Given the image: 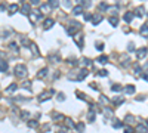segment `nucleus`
Returning a JSON list of instances; mask_svg holds the SVG:
<instances>
[{"instance_id":"obj_1","label":"nucleus","mask_w":148,"mask_h":133,"mask_svg":"<svg viewBox=\"0 0 148 133\" xmlns=\"http://www.w3.org/2000/svg\"><path fill=\"white\" fill-rule=\"evenodd\" d=\"M88 74H89V71L86 70V68H82L79 71H73V73H70L68 78L70 80H74V82H82V80H84L86 77H88Z\"/></svg>"},{"instance_id":"obj_2","label":"nucleus","mask_w":148,"mask_h":133,"mask_svg":"<svg viewBox=\"0 0 148 133\" xmlns=\"http://www.w3.org/2000/svg\"><path fill=\"white\" fill-rule=\"evenodd\" d=\"M13 73H15V76H16V77L24 78V77H27V74H28V70H27V67H25L24 64H18V65H15V68H13Z\"/></svg>"},{"instance_id":"obj_3","label":"nucleus","mask_w":148,"mask_h":133,"mask_svg":"<svg viewBox=\"0 0 148 133\" xmlns=\"http://www.w3.org/2000/svg\"><path fill=\"white\" fill-rule=\"evenodd\" d=\"M80 30H82V24L79 21H71L68 25V28H67V33L70 35H76L77 31H80Z\"/></svg>"},{"instance_id":"obj_4","label":"nucleus","mask_w":148,"mask_h":133,"mask_svg":"<svg viewBox=\"0 0 148 133\" xmlns=\"http://www.w3.org/2000/svg\"><path fill=\"white\" fill-rule=\"evenodd\" d=\"M54 93H55L54 89H50L49 92H43V93H40V95L37 96V101H39V102H45V101L50 99V95H54Z\"/></svg>"},{"instance_id":"obj_5","label":"nucleus","mask_w":148,"mask_h":133,"mask_svg":"<svg viewBox=\"0 0 148 133\" xmlns=\"http://www.w3.org/2000/svg\"><path fill=\"white\" fill-rule=\"evenodd\" d=\"M95 118H96V111H95V106L90 105V108H89V111H88V121L93 123Z\"/></svg>"},{"instance_id":"obj_6","label":"nucleus","mask_w":148,"mask_h":133,"mask_svg":"<svg viewBox=\"0 0 148 133\" xmlns=\"http://www.w3.org/2000/svg\"><path fill=\"white\" fill-rule=\"evenodd\" d=\"M21 12H22V15H25V16H31V6H30V3H22Z\"/></svg>"},{"instance_id":"obj_7","label":"nucleus","mask_w":148,"mask_h":133,"mask_svg":"<svg viewBox=\"0 0 148 133\" xmlns=\"http://www.w3.org/2000/svg\"><path fill=\"white\" fill-rule=\"evenodd\" d=\"M102 114H104V117H105L107 120H111L113 115H114V111H113L111 108H108V106H105V108H104V111H102ZM107 120H105V121H107Z\"/></svg>"},{"instance_id":"obj_8","label":"nucleus","mask_w":148,"mask_h":133,"mask_svg":"<svg viewBox=\"0 0 148 133\" xmlns=\"http://www.w3.org/2000/svg\"><path fill=\"white\" fill-rule=\"evenodd\" d=\"M111 126H113V129H120V127H123L125 124H123V121H120L119 118L113 117V118H111Z\"/></svg>"},{"instance_id":"obj_9","label":"nucleus","mask_w":148,"mask_h":133,"mask_svg":"<svg viewBox=\"0 0 148 133\" xmlns=\"http://www.w3.org/2000/svg\"><path fill=\"white\" fill-rule=\"evenodd\" d=\"M102 19H104V16H102L101 13L92 15V24H93V25H99V24L102 22Z\"/></svg>"},{"instance_id":"obj_10","label":"nucleus","mask_w":148,"mask_h":133,"mask_svg":"<svg viewBox=\"0 0 148 133\" xmlns=\"http://www.w3.org/2000/svg\"><path fill=\"white\" fill-rule=\"evenodd\" d=\"M136 55H138V59H145L147 58V47H141L136 50Z\"/></svg>"},{"instance_id":"obj_11","label":"nucleus","mask_w":148,"mask_h":133,"mask_svg":"<svg viewBox=\"0 0 148 133\" xmlns=\"http://www.w3.org/2000/svg\"><path fill=\"white\" fill-rule=\"evenodd\" d=\"M48 74H49V70H48V68L45 67V68H42V70L39 71V73H37V76H36V77H37L39 80H43V78H45V77H48Z\"/></svg>"},{"instance_id":"obj_12","label":"nucleus","mask_w":148,"mask_h":133,"mask_svg":"<svg viewBox=\"0 0 148 133\" xmlns=\"http://www.w3.org/2000/svg\"><path fill=\"white\" fill-rule=\"evenodd\" d=\"M145 15V9L142 7V6H138L136 9H135V12H133V16H138V18H142Z\"/></svg>"},{"instance_id":"obj_13","label":"nucleus","mask_w":148,"mask_h":133,"mask_svg":"<svg viewBox=\"0 0 148 133\" xmlns=\"http://www.w3.org/2000/svg\"><path fill=\"white\" fill-rule=\"evenodd\" d=\"M135 133H147V121L139 124V126L135 129Z\"/></svg>"},{"instance_id":"obj_14","label":"nucleus","mask_w":148,"mask_h":133,"mask_svg":"<svg viewBox=\"0 0 148 133\" xmlns=\"http://www.w3.org/2000/svg\"><path fill=\"white\" fill-rule=\"evenodd\" d=\"M71 13H73V15H82V13H83V6H82V5L74 6V7L71 9Z\"/></svg>"},{"instance_id":"obj_15","label":"nucleus","mask_w":148,"mask_h":133,"mask_svg":"<svg viewBox=\"0 0 148 133\" xmlns=\"http://www.w3.org/2000/svg\"><path fill=\"white\" fill-rule=\"evenodd\" d=\"M130 61H132V59H130L129 56H126V55H125V56H121V61H120V65L126 68V67H129V65H130Z\"/></svg>"},{"instance_id":"obj_16","label":"nucleus","mask_w":148,"mask_h":133,"mask_svg":"<svg viewBox=\"0 0 148 133\" xmlns=\"http://www.w3.org/2000/svg\"><path fill=\"white\" fill-rule=\"evenodd\" d=\"M54 24H55V21L52 19V18H46L45 19V30H49V28H52V27H54Z\"/></svg>"},{"instance_id":"obj_17","label":"nucleus","mask_w":148,"mask_h":133,"mask_svg":"<svg viewBox=\"0 0 148 133\" xmlns=\"http://www.w3.org/2000/svg\"><path fill=\"white\" fill-rule=\"evenodd\" d=\"M123 19H125V22L130 24V22L133 21V12H126V13L123 15Z\"/></svg>"},{"instance_id":"obj_18","label":"nucleus","mask_w":148,"mask_h":133,"mask_svg":"<svg viewBox=\"0 0 148 133\" xmlns=\"http://www.w3.org/2000/svg\"><path fill=\"white\" fill-rule=\"evenodd\" d=\"M64 123H65V129H74L76 127V124H74V121L71 120V118H64Z\"/></svg>"},{"instance_id":"obj_19","label":"nucleus","mask_w":148,"mask_h":133,"mask_svg":"<svg viewBox=\"0 0 148 133\" xmlns=\"http://www.w3.org/2000/svg\"><path fill=\"white\" fill-rule=\"evenodd\" d=\"M74 41L77 43V46H79L80 49H83V47H84V40H83L82 35H77V37H74Z\"/></svg>"},{"instance_id":"obj_20","label":"nucleus","mask_w":148,"mask_h":133,"mask_svg":"<svg viewBox=\"0 0 148 133\" xmlns=\"http://www.w3.org/2000/svg\"><path fill=\"white\" fill-rule=\"evenodd\" d=\"M108 22H110L113 27H117V25H119V16H116V15H111V16L108 18Z\"/></svg>"},{"instance_id":"obj_21","label":"nucleus","mask_w":148,"mask_h":133,"mask_svg":"<svg viewBox=\"0 0 148 133\" xmlns=\"http://www.w3.org/2000/svg\"><path fill=\"white\" fill-rule=\"evenodd\" d=\"M7 68H9V64H7V61H0V73H6Z\"/></svg>"},{"instance_id":"obj_22","label":"nucleus","mask_w":148,"mask_h":133,"mask_svg":"<svg viewBox=\"0 0 148 133\" xmlns=\"http://www.w3.org/2000/svg\"><path fill=\"white\" fill-rule=\"evenodd\" d=\"M19 11V6H18V3H12V5H9V15H12V13H16Z\"/></svg>"},{"instance_id":"obj_23","label":"nucleus","mask_w":148,"mask_h":133,"mask_svg":"<svg viewBox=\"0 0 148 133\" xmlns=\"http://www.w3.org/2000/svg\"><path fill=\"white\" fill-rule=\"evenodd\" d=\"M135 90H136V89H135V86H133V84H127V86L125 87V92H126L127 95H133V93H135Z\"/></svg>"},{"instance_id":"obj_24","label":"nucleus","mask_w":148,"mask_h":133,"mask_svg":"<svg viewBox=\"0 0 148 133\" xmlns=\"http://www.w3.org/2000/svg\"><path fill=\"white\" fill-rule=\"evenodd\" d=\"M52 118H54L55 121H64L65 115H64V114H58V112H55L54 115H52Z\"/></svg>"},{"instance_id":"obj_25","label":"nucleus","mask_w":148,"mask_h":133,"mask_svg":"<svg viewBox=\"0 0 148 133\" xmlns=\"http://www.w3.org/2000/svg\"><path fill=\"white\" fill-rule=\"evenodd\" d=\"M133 121H135V115L127 114V115H126V118H125V123H126V124H132ZM125 123H123V124H125Z\"/></svg>"},{"instance_id":"obj_26","label":"nucleus","mask_w":148,"mask_h":133,"mask_svg":"<svg viewBox=\"0 0 148 133\" xmlns=\"http://www.w3.org/2000/svg\"><path fill=\"white\" fill-rule=\"evenodd\" d=\"M111 90L116 92V93H120L121 90H123V86H121V84H113L111 86Z\"/></svg>"},{"instance_id":"obj_27","label":"nucleus","mask_w":148,"mask_h":133,"mask_svg":"<svg viewBox=\"0 0 148 133\" xmlns=\"http://www.w3.org/2000/svg\"><path fill=\"white\" fill-rule=\"evenodd\" d=\"M30 47H31V52L34 53V55H36V56H40V50H39V47L36 46V44L31 43V44H30Z\"/></svg>"},{"instance_id":"obj_28","label":"nucleus","mask_w":148,"mask_h":133,"mask_svg":"<svg viewBox=\"0 0 148 133\" xmlns=\"http://www.w3.org/2000/svg\"><path fill=\"white\" fill-rule=\"evenodd\" d=\"M139 31H141V34L144 35V37H147V35H148V24L145 22V24L141 27V30H139Z\"/></svg>"},{"instance_id":"obj_29","label":"nucleus","mask_w":148,"mask_h":133,"mask_svg":"<svg viewBox=\"0 0 148 133\" xmlns=\"http://www.w3.org/2000/svg\"><path fill=\"white\" fill-rule=\"evenodd\" d=\"M96 61L99 62V64H107V62H108V56L107 55H101V56L96 58Z\"/></svg>"},{"instance_id":"obj_30","label":"nucleus","mask_w":148,"mask_h":133,"mask_svg":"<svg viewBox=\"0 0 148 133\" xmlns=\"http://www.w3.org/2000/svg\"><path fill=\"white\" fill-rule=\"evenodd\" d=\"M16 89H18V84H16V83H12V84H9V86H7V89H6V92H15L16 90Z\"/></svg>"},{"instance_id":"obj_31","label":"nucleus","mask_w":148,"mask_h":133,"mask_svg":"<svg viewBox=\"0 0 148 133\" xmlns=\"http://www.w3.org/2000/svg\"><path fill=\"white\" fill-rule=\"evenodd\" d=\"M80 62H82V64H83L84 67H90V65H92V61H90L89 58H82V59H80Z\"/></svg>"},{"instance_id":"obj_32","label":"nucleus","mask_w":148,"mask_h":133,"mask_svg":"<svg viewBox=\"0 0 148 133\" xmlns=\"http://www.w3.org/2000/svg\"><path fill=\"white\" fill-rule=\"evenodd\" d=\"M49 59H50L52 62H59V61H61V55H59V53H55V55H50Z\"/></svg>"},{"instance_id":"obj_33","label":"nucleus","mask_w":148,"mask_h":133,"mask_svg":"<svg viewBox=\"0 0 148 133\" xmlns=\"http://www.w3.org/2000/svg\"><path fill=\"white\" fill-rule=\"evenodd\" d=\"M21 44H22V46L24 47H30V44H31V41L27 39V37H22L21 39Z\"/></svg>"},{"instance_id":"obj_34","label":"nucleus","mask_w":148,"mask_h":133,"mask_svg":"<svg viewBox=\"0 0 148 133\" xmlns=\"http://www.w3.org/2000/svg\"><path fill=\"white\" fill-rule=\"evenodd\" d=\"M125 102V98L123 96H116L114 98V105H121Z\"/></svg>"},{"instance_id":"obj_35","label":"nucleus","mask_w":148,"mask_h":133,"mask_svg":"<svg viewBox=\"0 0 148 133\" xmlns=\"http://www.w3.org/2000/svg\"><path fill=\"white\" fill-rule=\"evenodd\" d=\"M76 129H77V132L83 133V132H84V129H86V126H84V124L80 121V123H77V124H76Z\"/></svg>"},{"instance_id":"obj_36","label":"nucleus","mask_w":148,"mask_h":133,"mask_svg":"<svg viewBox=\"0 0 148 133\" xmlns=\"http://www.w3.org/2000/svg\"><path fill=\"white\" fill-rule=\"evenodd\" d=\"M48 6L49 7H58L59 6V2H58V0H49V2H48Z\"/></svg>"},{"instance_id":"obj_37","label":"nucleus","mask_w":148,"mask_h":133,"mask_svg":"<svg viewBox=\"0 0 148 133\" xmlns=\"http://www.w3.org/2000/svg\"><path fill=\"white\" fill-rule=\"evenodd\" d=\"M99 102H101L102 105H107V104L110 102V99H108L105 95H101V96H99Z\"/></svg>"},{"instance_id":"obj_38","label":"nucleus","mask_w":148,"mask_h":133,"mask_svg":"<svg viewBox=\"0 0 148 133\" xmlns=\"http://www.w3.org/2000/svg\"><path fill=\"white\" fill-rule=\"evenodd\" d=\"M28 127H31V129H34V127H37L39 126V121L37 120H28Z\"/></svg>"},{"instance_id":"obj_39","label":"nucleus","mask_w":148,"mask_h":133,"mask_svg":"<svg viewBox=\"0 0 148 133\" xmlns=\"http://www.w3.org/2000/svg\"><path fill=\"white\" fill-rule=\"evenodd\" d=\"M133 70H135V76H139V74L142 73V68H141V65H139V64H135Z\"/></svg>"},{"instance_id":"obj_40","label":"nucleus","mask_w":148,"mask_h":133,"mask_svg":"<svg viewBox=\"0 0 148 133\" xmlns=\"http://www.w3.org/2000/svg\"><path fill=\"white\" fill-rule=\"evenodd\" d=\"M98 9H99V11H107V9H108V5H107L105 2H102V3L98 5Z\"/></svg>"},{"instance_id":"obj_41","label":"nucleus","mask_w":148,"mask_h":133,"mask_svg":"<svg viewBox=\"0 0 148 133\" xmlns=\"http://www.w3.org/2000/svg\"><path fill=\"white\" fill-rule=\"evenodd\" d=\"M22 87H25V89H27L28 92H31V83L28 82V80H25V82L22 83Z\"/></svg>"},{"instance_id":"obj_42","label":"nucleus","mask_w":148,"mask_h":133,"mask_svg":"<svg viewBox=\"0 0 148 133\" xmlns=\"http://www.w3.org/2000/svg\"><path fill=\"white\" fill-rule=\"evenodd\" d=\"M56 99H58V102H64V101H65V95H64L62 92L58 93V95H56Z\"/></svg>"},{"instance_id":"obj_43","label":"nucleus","mask_w":148,"mask_h":133,"mask_svg":"<svg viewBox=\"0 0 148 133\" xmlns=\"http://www.w3.org/2000/svg\"><path fill=\"white\" fill-rule=\"evenodd\" d=\"M76 95H77V98H79V99L88 101V98H86V95H84V93H82V92H79V90H77V92H76Z\"/></svg>"},{"instance_id":"obj_44","label":"nucleus","mask_w":148,"mask_h":133,"mask_svg":"<svg viewBox=\"0 0 148 133\" xmlns=\"http://www.w3.org/2000/svg\"><path fill=\"white\" fill-rule=\"evenodd\" d=\"M136 49H135V43L133 41H130L129 44H127V52H135Z\"/></svg>"},{"instance_id":"obj_45","label":"nucleus","mask_w":148,"mask_h":133,"mask_svg":"<svg viewBox=\"0 0 148 133\" xmlns=\"http://www.w3.org/2000/svg\"><path fill=\"white\" fill-rule=\"evenodd\" d=\"M125 133H135V129L132 126H125Z\"/></svg>"},{"instance_id":"obj_46","label":"nucleus","mask_w":148,"mask_h":133,"mask_svg":"<svg viewBox=\"0 0 148 133\" xmlns=\"http://www.w3.org/2000/svg\"><path fill=\"white\" fill-rule=\"evenodd\" d=\"M98 76L99 77H107L108 76V71L107 70H101V71H98Z\"/></svg>"},{"instance_id":"obj_47","label":"nucleus","mask_w":148,"mask_h":133,"mask_svg":"<svg viewBox=\"0 0 148 133\" xmlns=\"http://www.w3.org/2000/svg\"><path fill=\"white\" fill-rule=\"evenodd\" d=\"M9 49H12L13 52H18V46H16V43H13V41H12V43L9 44Z\"/></svg>"},{"instance_id":"obj_48","label":"nucleus","mask_w":148,"mask_h":133,"mask_svg":"<svg viewBox=\"0 0 148 133\" xmlns=\"http://www.w3.org/2000/svg\"><path fill=\"white\" fill-rule=\"evenodd\" d=\"M34 15H36V21H37V19H42V18H43V13H42L40 11H36V12H34Z\"/></svg>"},{"instance_id":"obj_49","label":"nucleus","mask_w":148,"mask_h":133,"mask_svg":"<svg viewBox=\"0 0 148 133\" xmlns=\"http://www.w3.org/2000/svg\"><path fill=\"white\" fill-rule=\"evenodd\" d=\"M68 64H70V65H74V67H76L77 64H79V62H77L74 58H70V59H68Z\"/></svg>"},{"instance_id":"obj_50","label":"nucleus","mask_w":148,"mask_h":133,"mask_svg":"<svg viewBox=\"0 0 148 133\" xmlns=\"http://www.w3.org/2000/svg\"><path fill=\"white\" fill-rule=\"evenodd\" d=\"M95 46L98 47V50H104V43H101V41H96V43H95Z\"/></svg>"},{"instance_id":"obj_51","label":"nucleus","mask_w":148,"mask_h":133,"mask_svg":"<svg viewBox=\"0 0 148 133\" xmlns=\"http://www.w3.org/2000/svg\"><path fill=\"white\" fill-rule=\"evenodd\" d=\"M89 87H90V89H93V90H98V89H99L98 83H95V82H93V83H90V84H89Z\"/></svg>"},{"instance_id":"obj_52","label":"nucleus","mask_w":148,"mask_h":133,"mask_svg":"<svg viewBox=\"0 0 148 133\" xmlns=\"http://www.w3.org/2000/svg\"><path fill=\"white\" fill-rule=\"evenodd\" d=\"M21 117L22 118H28L30 117V112L28 111H21Z\"/></svg>"},{"instance_id":"obj_53","label":"nucleus","mask_w":148,"mask_h":133,"mask_svg":"<svg viewBox=\"0 0 148 133\" xmlns=\"http://www.w3.org/2000/svg\"><path fill=\"white\" fill-rule=\"evenodd\" d=\"M42 3H40V0H31V3H30V6H40Z\"/></svg>"},{"instance_id":"obj_54","label":"nucleus","mask_w":148,"mask_h":133,"mask_svg":"<svg viewBox=\"0 0 148 133\" xmlns=\"http://www.w3.org/2000/svg\"><path fill=\"white\" fill-rule=\"evenodd\" d=\"M84 21H92V13H84Z\"/></svg>"},{"instance_id":"obj_55","label":"nucleus","mask_w":148,"mask_h":133,"mask_svg":"<svg viewBox=\"0 0 148 133\" xmlns=\"http://www.w3.org/2000/svg\"><path fill=\"white\" fill-rule=\"evenodd\" d=\"M145 99H147L145 95H141V96H138V98H136V101H145Z\"/></svg>"},{"instance_id":"obj_56","label":"nucleus","mask_w":148,"mask_h":133,"mask_svg":"<svg viewBox=\"0 0 148 133\" xmlns=\"http://www.w3.org/2000/svg\"><path fill=\"white\" fill-rule=\"evenodd\" d=\"M67 130H68V129H65V127H62V129H59V130H58L56 133H67Z\"/></svg>"},{"instance_id":"obj_57","label":"nucleus","mask_w":148,"mask_h":133,"mask_svg":"<svg viewBox=\"0 0 148 133\" xmlns=\"http://www.w3.org/2000/svg\"><path fill=\"white\" fill-rule=\"evenodd\" d=\"M147 78H148V76H147V71H144V74H142V80H144V82H147Z\"/></svg>"},{"instance_id":"obj_58","label":"nucleus","mask_w":148,"mask_h":133,"mask_svg":"<svg viewBox=\"0 0 148 133\" xmlns=\"http://www.w3.org/2000/svg\"><path fill=\"white\" fill-rule=\"evenodd\" d=\"M6 9V5H0V11H5Z\"/></svg>"}]
</instances>
